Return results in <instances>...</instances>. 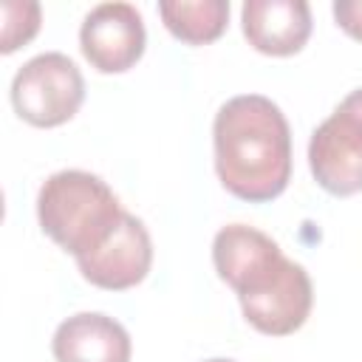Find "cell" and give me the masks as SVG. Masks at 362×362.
<instances>
[{
	"label": "cell",
	"mask_w": 362,
	"mask_h": 362,
	"mask_svg": "<svg viewBox=\"0 0 362 362\" xmlns=\"http://www.w3.org/2000/svg\"><path fill=\"white\" fill-rule=\"evenodd\" d=\"M212 263L218 277L235 288L246 322L260 334L286 337L308 320L311 277L266 232L246 223L223 226L212 240Z\"/></svg>",
	"instance_id": "6da1fadb"
},
{
	"label": "cell",
	"mask_w": 362,
	"mask_h": 362,
	"mask_svg": "<svg viewBox=\"0 0 362 362\" xmlns=\"http://www.w3.org/2000/svg\"><path fill=\"white\" fill-rule=\"evenodd\" d=\"M215 170L221 184L240 201H274L291 178V130L283 110L243 93L221 105L212 124Z\"/></svg>",
	"instance_id": "7a4b0ae2"
},
{
	"label": "cell",
	"mask_w": 362,
	"mask_h": 362,
	"mask_svg": "<svg viewBox=\"0 0 362 362\" xmlns=\"http://www.w3.org/2000/svg\"><path fill=\"white\" fill-rule=\"evenodd\" d=\"M124 209L113 189L93 173L85 170H62L54 173L37 195V218L42 232L65 252L85 257L96 252Z\"/></svg>",
	"instance_id": "3957f363"
},
{
	"label": "cell",
	"mask_w": 362,
	"mask_h": 362,
	"mask_svg": "<svg viewBox=\"0 0 362 362\" xmlns=\"http://www.w3.org/2000/svg\"><path fill=\"white\" fill-rule=\"evenodd\" d=\"M85 99V79L76 62L59 51L28 59L11 79V105L34 127H59L76 116Z\"/></svg>",
	"instance_id": "277c9868"
},
{
	"label": "cell",
	"mask_w": 362,
	"mask_h": 362,
	"mask_svg": "<svg viewBox=\"0 0 362 362\" xmlns=\"http://www.w3.org/2000/svg\"><path fill=\"white\" fill-rule=\"evenodd\" d=\"M308 167L331 195L348 198L362 192V88L351 90L311 133Z\"/></svg>",
	"instance_id": "5b68a950"
},
{
	"label": "cell",
	"mask_w": 362,
	"mask_h": 362,
	"mask_svg": "<svg viewBox=\"0 0 362 362\" xmlns=\"http://www.w3.org/2000/svg\"><path fill=\"white\" fill-rule=\"evenodd\" d=\"M147 45L144 20L130 3H102L88 11L79 28V48L99 74L130 71Z\"/></svg>",
	"instance_id": "8992f818"
},
{
	"label": "cell",
	"mask_w": 362,
	"mask_h": 362,
	"mask_svg": "<svg viewBox=\"0 0 362 362\" xmlns=\"http://www.w3.org/2000/svg\"><path fill=\"white\" fill-rule=\"evenodd\" d=\"M150 263H153L150 232L130 212L122 215V221L116 223L110 238L96 252L76 257L82 277L107 291H124V288L139 286L147 277Z\"/></svg>",
	"instance_id": "52a82bcc"
},
{
	"label": "cell",
	"mask_w": 362,
	"mask_h": 362,
	"mask_svg": "<svg viewBox=\"0 0 362 362\" xmlns=\"http://www.w3.org/2000/svg\"><path fill=\"white\" fill-rule=\"evenodd\" d=\"M240 23L249 45L269 57H291L311 37V8L305 0H246Z\"/></svg>",
	"instance_id": "ba28073f"
},
{
	"label": "cell",
	"mask_w": 362,
	"mask_h": 362,
	"mask_svg": "<svg viewBox=\"0 0 362 362\" xmlns=\"http://www.w3.org/2000/svg\"><path fill=\"white\" fill-rule=\"evenodd\" d=\"M57 362H130V334L99 311H82L59 322L51 339Z\"/></svg>",
	"instance_id": "9c48e42d"
},
{
	"label": "cell",
	"mask_w": 362,
	"mask_h": 362,
	"mask_svg": "<svg viewBox=\"0 0 362 362\" xmlns=\"http://www.w3.org/2000/svg\"><path fill=\"white\" fill-rule=\"evenodd\" d=\"M158 14L175 40L187 45H206L226 31L229 3L226 0H161Z\"/></svg>",
	"instance_id": "30bf717a"
},
{
	"label": "cell",
	"mask_w": 362,
	"mask_h": 362,
	"mask_svg": "<svg viewBox=\"0 0 362 362\" xmlns=\"http://www.w3.org/2000/svg\"><path fill=\"white\" fill-rule=\"evenodd\" d=\"M3 40H0V51L11 54L20 45H25L37 31H40V6L37 3H14L6 0L3 3Z\"/></svg>",
	"instance_id": "8fae6325"
},
{
	"label": "cell",
	"mask_w": 362,
	"mask_h": 362,
	"mask_svg": "<svg viewBox=\"0 0 362 362\" xmlns=\"http://www.w3.org/2000/svg\"><path fill=\"white\" fill-rule=\"evenodd\" d=\"M334 20L348 37L362 42V0H337L334 3Z\"/></svg>",
	"instance_id": "7c38bea8"
},
{
	"label": "cell",
	"mask_w": 362,
	"mask_h": 362,
	"mask_svg": "<svg viewBox=\"0 0 362 362\" xmlns=\"http://www.w3.org/2000/svg\"><path fill=\"white\" fill-rule=\"evenodd\" d=\"M206 362H232V359H206Z\"/></svg>",
	"instance_id": "4fadbf2b"
}]
</instances>
